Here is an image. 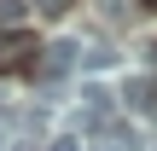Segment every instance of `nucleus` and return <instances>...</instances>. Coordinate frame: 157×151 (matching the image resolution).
<instances>
[{
	"label": "nucleus",
	"instance_id": "20e7f679",
	"mask_svg": "<svg viewBox=\"0 0 157 151\" xmlns=\"http://www.w3.org/2000/svg\"><path fill=\"white\" fill-rule=\"evenodd\" d=\"M17 17H23V0H0V29L17 23Z\"/></svg>",
	"mask_w": 157,
	"mask_h": 151
},
{
	"label": "nucleus",
	"instance_id": "0eeeda50",
	"mask_svg": "<svg viewBox=\"0 0 157 151\" xmlns=\"http://www.w3.org/2000/svg\"><path fill=\"white\" fill-rule=\"evenodd\" d=\"M47 151H82V145H76V140L64 134V140H52V145H47Z\"/></svg>",
	"mask_w": 157,
	"mask_h": 151
},
{
	"label": "nucleus",
	"instance_id": "f03ea898",
	"mask_svg": "<svg viewBox=\"0 0 157 151\" xmlns=\"http://www.w3.org/2000/svg\"><path fill=\"white\" fill-rule=\"evenodd\" d=\"M35 41L17 35V29H0V70H35Z\"/></svg>",
	"mask_w": 157,
	"mask_h": 151
},
{
	"label": "nucleus",
	"instance_id": "6e6552de",
	"mask_svg": "<svg viewBox=\"0 0 157 151\" xmlns=\"http://www.w3.org/2000/svg\"><path fill=\"white\" fill-rule=\"evenodd\" d=\"M146 6H151V12H157V0H146Z\"/></svg>",
	"mask_w": 157,
	"mask_h": 151
},
{
	"label": "nucleus",
	"instance_id": "f257e3e1",
	"mask_svg": "<svg viewBox=\"0 0 157 151\" xmlns=\"http://www.w3.org/2000/svg\"><path fill=\"white\" fill-rule=\"evenodd\" d=\"M82 64V41H52V47H41V58H35V70L52 81V76H70Z\"/></svg>",
	"mask_w": 157,
	"mask_h": 151
},
{
	"label": "nucleus",
	"instance_id": "39448f33",
	"mask_svg": "<svg viewBox=\"0 0 157 151\" xmlns=\"http://www.w3.org/2000/svg\"><path fill=\"white\" fill-rule=\"evenodd\" d=\"M105 12H111V17H128L134 6H128V0H105Z\"/></svg>",
	"mask_w": 157,
	"mask_h": 151
},
{
	"label": "nucleus",
	"instance_id": "7ed1b4c3",
	"mask_svg": "<svg viewBox=\"0 0 157 151\" xmlns=\"http://www.w3.org/2000/svg\"><path fill=\"white\" fill-rule=\"evenodd\" d=\"M122 99H128L134 111L157 116V81H151V76H128V81H122Z\"/></svg>",
	"mask_w": 157,
	"mask_h": 151
},
{
	"label": "nucleus",
	"instance_id": "423d86ee",
	"mask_svg": "<svg viewBox=\"0 0 157 151\" xmlns=\"http://www.w3.org/2000/svg\"><path fill=\"white\" fill-rule=\"evenodd\" d=\"M35 6H41V12H47V17H58V12H64V6H70V0H35Z\"/></svg>",
	"mask_w": 157,
	"mask_h": 151
}]
</instances>
